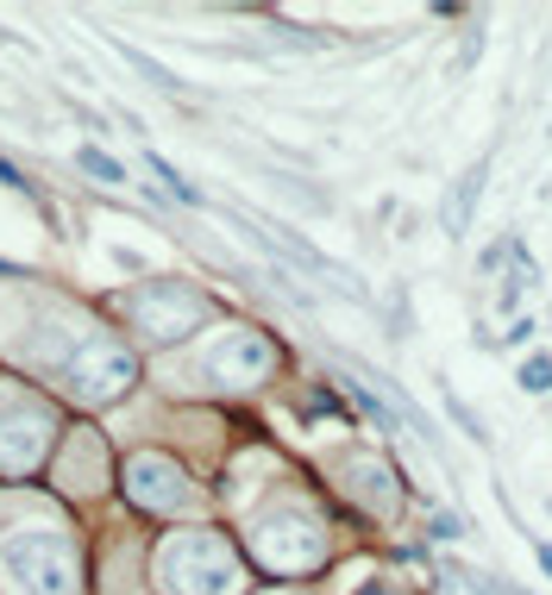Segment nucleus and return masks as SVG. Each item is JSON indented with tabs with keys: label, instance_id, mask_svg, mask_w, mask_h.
I'll list each match as a JSON object with an SVG mask.
<instances>
[{
	"label": "nucleus",
	"instance_id": "obj_1",
	"mask_svg": "<svg viewBox=\"0 0 552 595\" xmlns=\"http://www.w3.org/2000/svg\"><path fill=\"white\" fill-rule=\"evenodd\" d=\"M0 564L32 595H76V545L57 527H20L0 539Z\"/></svg>",
	"mask_w": 552,
	"mask_h": 595
},
{
	"label": "nucleus",
	"instance_id": "obj_2",
	"mask_svg": "<svg viewBox=\"0 0 552 595\" xmlns=\"http://www.w3.org/2000/svg\"><path fill=\"white\" fill-rule=\"evenodd\" d=\"M163 583L182 595H226L238 583V557L220 533H177L163 545Z\"/></svg>",
	"mask_w": 552,
	"mask_h": 595
},
{
	"label": "nucleus",
	"instance_id": "obj_3",
	"mask_svg": "<svg viewBox=\"0 0 552 595\" xmlns=\"http://www.w3.org/2000/svg\"><path fill=\"white\" fill-rule=\"evenodd\" d=\"M63 383H70V395H82L88 407H107L138 383V358L119 346V339H88V346L63 364Z\"/></svg>",
	"mask_w": 552,
	"mask_h": 595
},
{
	"label": "nucleus",
	"instance_id": "obj_4",
	"mask_svg": "<svg viewBox=\"0 0 552 595\" xmlns=\"http://www.w3.org/2000/svg\"><path fill=\"white\" fill-rule=\"evenodd\" d=\"M132 320L138 332H151V339H182V332H195L208 320V295H195L189 283H145L132 295Z\"/></svg>",
	"mask_w": 552,
	"mask_h": 595
},
{
	"label": "nucleus",
	"instance_id": "obj_5",
	"mask_svg": "<svg viewBox=\"0 0 552 595\" xmlns=\"http://www.w3.org/2000/svg\"><path fill=\"white\" fill-rule=\"evenodd\" d=\"M126 496H132L145 514H177V508L195 501V489H189V477H182V464L145 451V458L126 464Z\"/></svg>",
	"mask_w": 552,
	"mask_h": 595
},
{
	"label": "nucleus",
	"instance_id": "obj_6",
	"mask_svg": "<svg viewBox=\"0 0 552 595\" xmlns=\"http://www.w3.org/2000/svg\"><path fill=\"white\" fill-rule=\"evenodd\" d=\"M257 552H264V564H270V571H308V564H320L327 539H320L315 520L276 514V520H264V527H257Z\"/></svg>",
	"mask_w": 552,
	"mask_h": 595
},
{
	"label": "nucleus",
	"instance_id": "obj_7",
	"mask_svg": "<svg viewBox=\"0 0 552 595\" xmlns=\"http://www.w3.org/2000/svg\"><path fill=\"white\" fill-rule=\"evenodd\" d=\"M270 370H276V346L264 332H233L226 346L208 351V376H220V383H264Z\"/></svg>",
	"mask_w": 552,
	"mask_h": 595
},
{
	"label": "nucleus",
	"instance_id": "obj_8",
	"mask_svg": "<svg viewBox=\"0 0 552 595\" xmlns=\"http://www.w3.org/2000/svg\"><path fill=\"white\" fill-rule=\"evenodd\" d=\"M484 176H490V163H471V170L446 189V201H439V232H446V238H465V232H471L477 201H484Z\"/></svg>",
	"mask_w": 552,
	"mask_h": 595
},
{
	"label": "nucleus",
	"instance_id": "obj_9",
	"mask_svg": "<svg viewBox=\"0 0 552 595\" xmlns=\"http://www.w3.org/2000/svg\"><path fill=\"white\" fill-rule=\"evenodd\" d=\"M352 477H364L358 489H364V501H371L376 514H395V508H402V489H395V470H390V464L364 458V464L352 470Z\"/></svg>",
	"mask_w": 552,
	"mask_h": 595
},
{
	"label": "nucleus",
	"instance_id": "obj_10",
	"mask_svg": "<svg viewBox=\"0 0 552 595\" xmlns=\"http://www.w3.org/2000/svg\"><path fill=\"white\" fill-rule=\"evenodd\" d=\"M119 57L132 63V70H138V76H145V82H158L163 95H182V82L170 76V70H163L158 57H145V51H138V44H126V39H119Z\"/></svg>",
	"mask_w": 552,
	"mask_h": 595
},
{
	"label": "nucleus",
	"instance_id": "obj_11",
	"mask_svg": "<svg viewBox=\"0 0 552 595\" xmlns=\"http://www.w3.org/2000/svg\"><path fill=\"white\" fill-rule=\"evenodd\" d=\"M145 163H151V176H158L163 189H170V201H182V208H201V201H208V194H201L195 182H182V170H170V163H163L158 151L145 157Z\"/></svg>",
	"mask_w": 552,
	"mask_h": 595
},
{
	"label": "nucleus",
	"instance_id": "obj_12",
	"mask_svg": "<svg viewBox=\"0 0 552 595\" xmlns=\"http://www.w3.org/2000/svg\"><path fill=\"white\" fill-rule=\"evenodd\" d=\"M76 163H82V176H95V182H126V163H119V157H107L100 145H82Z\"/></svg>",
	"mask_w": 552,
	"mask_h": 595
},
{
	"label": "nucleus",
	"instance_id": "obj_13",
	"mask_svg": "<svg viewBox=\"0 0 552 595\" xmlns=\"http://www.w3.org/2000/svg\"><path fill=\"white\" fill-rule=\"evenodd\" d=\"M521 389H528V395H546L552 389V358L546 351H533L528 364H521Z\"/></svg>",
	"mask_w": 552,
	"mask_h": 595
},
{
	"label": "nucleus",
	"instance_id": "obj_14",
	"mask_svg": "<svg viewBox=\"0 0 552 595\" xmlns=\"http://www.w3.org/2000/svg\"><path fill=\"white\" fill-rule=\"evenodd\" d=\"M446 414H453V421L465 426V439H477V445L490 439V433H484V421H477V414H471V407H465V402H458V395H446Z\"/></svg>",
	"mask_w": 552,
	"mask_h": 595
},
{
	"label": "nucleus",
	"instance_id": "obj_15",
	"mask_svg": "<svg viewBox=\"0 0 552 595\" xmlns=\"http://www.w3.org/2000/svg\"><path fill=\"white\" fill-rule=\"evenodd\" d=\"M0 182H7L13 194H32V182H25V176L13 170V163H7V157H0ZM32 201H39V194H32ZM39 208H44V201H39ZM44 213H51V208H44Z\"/></svg>",
	"mask_w": 552,
	"mask_h": 595
},
{
	"label": "nucleus",
	"instance_id": "obj_16",
	"mask_svg": "<svg viewBox=\"0 0 552 595\" xmlns=\"http://www.w3.org/2000/svg\"><path fill=\"white\" fill-rule=\"evenodd\" d=\"M465 533V520H453V514H434V539H458Z\"/></svg>",
	"mask_w": 552,
	"mask_h": 595
},
{
	"label": "nucleus",
	"instance_id": "obj_17",
	"mask_svg": "<svg viewBox=\"0 0 552 595\" xmlns=\"http://www.w3.org/2000/svg\"><path fill=\"white\" fill-rule=\"evenodd\" d=\"M533 557H540V571L552 576V545H533Z\"/></svg>",
	"mask_w": 552,
	"mask_h": 595
},
{
	"label": "nucleus",
	"instance_id": "obj_18",
	"mask_svg": "<svg viewBox=\"0 0 552 595\" xmlns=\"http://www.w3.org/2000/svg\"><path fill=\"white\" fill-rule=\"evenodd\" d=\"M358 595H395V589H390V583H364Z\"/></svg>",
	"mask_w": 552,
	"mask_h": 595
},
{
	"label": "nucleus",
	"instance_id": "obj_19",
	"mask_svg": "<svg viewBox=\"0 0 552 595\" xmlns=\"http://www.w3.org/2000/svg\"><path fill=\"white\" fill-rule=\"evenodd\" d=\"M0 276H20V264H7V257H0Z\"/></svg>",
	"mask_w": 552,
	"mask_h": 595
},
{
	"label": "nucleus",
	"instance_id": "obj_20",
	"mask_svg": "<svg viewBox=\"0 0 552 595\" xmlns=\"http://www.w3.org/2000/svg\"><path fill=\"white\" fill-rule=\"evenodd\" d=\"M502 595H528V589H514V583H502Z\"/></svg>",
	"mask_w": 552,
	"mask_h": 595
},
{
	"label": "nucleus",
	"instance_id": "obj_21",
	"mask_svg": "<svg viewBox=\"0 0 552 595\" xmlns=\"http://www.w3.org/2000/svg\"><path fill=\"white\" fill-rule=\"evenodd\" d=\"M546 508H552V501H546Z\"/></svg>",
	"mask_w": 552,
	"mask_h": 595
}]
</instances>
